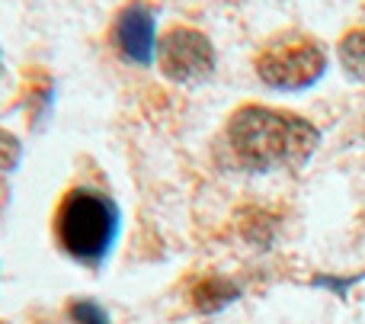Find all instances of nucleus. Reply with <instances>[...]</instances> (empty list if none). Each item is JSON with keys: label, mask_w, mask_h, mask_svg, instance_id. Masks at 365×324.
I'll use <instances>...</instances> for the list:
<instances>
[{"label": "nucleus", "mask_w": 365, "mask_h": 324, "mask_svg": "<svg viewBox=\"0 0 365 324\" xmlns=\"http://www.w3.org/2000/svg\"><path fill=\"white\" fill-rule=\"evenodd\" d=\"M336 55L349 81H365V29H349L336 45Z\"/></svg>", "instance_id": "nucleus-7"}, {"label": "nucleus", "mask_w": 365, "mask_h": 324, "mask_svg": "<svg viewBox=\"0 0 365 324\" xmlns=\"http://www.w3.org/2000/svg\"><path fill=\"white\" fill-rule=\"evenodd\" d=\"M122 216L119 206L100 190L74 186L64 193L61 206L55 212V238L58 248L77 263L100 267L109 250L119 241Z\"/></svg>", "instance_id": "nucleus-2"}, {"label": "nucleus", "mask_w": 365, "mask_h": 324, "mask_svg": "<svg viewBox=\"0 0 365 324\" xmlns=\"http://www.w3.org/2000/svg\"><path fill=\"white\" fill-rule=\"evenodd\" d=\"M19 154H23L19 138H16V135H10L6 128H0V193L6 190L10 173L19 167Z\"/></svg>", "instance_id": "nucleus-8"}, {"label": "nucleus", "mask_w": 365, "mask_h": 324, "mask_svg": "<svg viewBox=\"0 0 365 324\" xmlns=\"http://www.w3.org/2000/svg\"><path fill=\"white\" fill-rule=\"evenodd\" d=\"M257 77L279 93H302L327 74V51L304 32H285L257 55Z\"/></svg>", "instance_id": "nucleus-3"}, {"label": "nucleus", "mask_w": 365, "mask_h": 324, "mask_svg": "<svg viewBox=\"0 0 365 324\" xmlns=\"http://www.w3.org/2000/svg\"><path fill=\"white\" fill-rule=\"evenodd\" d=\"M225 145L234 164L247 173L298 171L314 158L321 128L289 109L247 103L227 116Z\"/></svg>", "instance_id": "nucleus-1"}, {"label": "nucleus", "mask_w": 365, "mask_h": 324, "mask_svg": "<svg viewBox=\"0 0 365 324\" xmlns=\"http://www.w3.org/2000/svg\"><path fill=\"white\" fill-rule=\"evenodd\" d=\"M71 321L74 324H113L106 308L93 299H74L71 302Z\"/></svg>", "instance_id": "nucleus-9"}, {"label": "nucleus", "mask_w": 365, "mask_h": 324, "mask_svg": "<svg viewBox=\"0 0 365 324\" xmlns=\"http://www.w3.org/2000/svg\"><path fill=\"white\" fill-rule=\"evenodd\" d=\"M158 61L160 74L170 83H182V87H192V83H205L208 77L218 68V55H215L212 39L202 29L186 23H177L158 39Z\"/></svg>", "instance_id": "nucleus-4"}, {"label": "nucleus", "mask_w": 365, "mask_h": 324, "mask_svg": "<svg viewBox=\"0 0 365 324\" xmlns=\"http://www.w3.org/2000/svg\"><path fill=\"white\" fill-rule=\"evenodd\" d=\"M109 39H113V49L125 58L128 64H138V68H148L158 55V23H154V10L141 0H132L125 4L113 19V29H109Z\"/></svg>", "instance_id": "nucleus-5"}, {"label": "nucleus", "mask_w": 365, "mask_h": 324, "mask_svg": "<svg viewBox=\"0 0 365 324\" xmlns=\"http://www.w3.org/2000/svg\"><path fill=\"white\" fill-rule=\"evenodd\" d=\"M240 295H244V289L227 276H195L192 286H189V302L202 315L221 312V308L234 305Z\"/></svg>", "instance_id": "nucleus-6"}]
</instances>
